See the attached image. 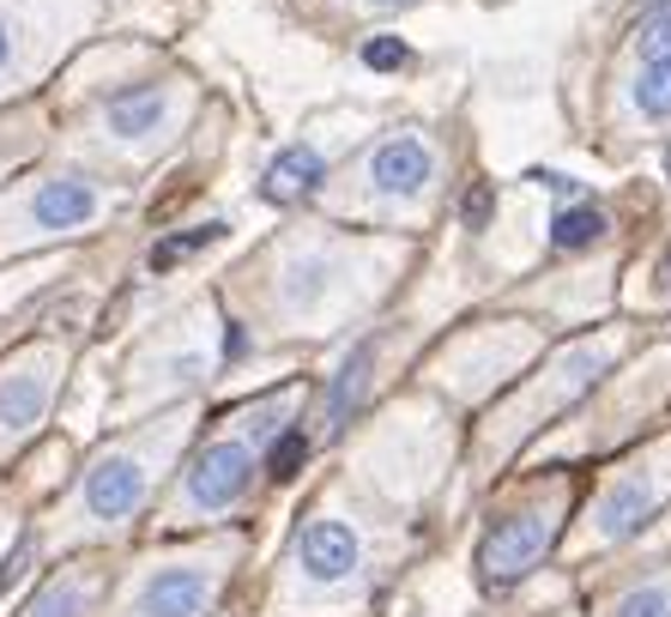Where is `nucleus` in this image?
<instances>
[{
    "mask_svg": "<svg viewBox=\"0 0 671 617\" xmlns=\"http://www.w3.org/2000/svg\"><path fill=\"white\" fill-rule=\"evenodd\" d=\"M411 266V242L399 230H333L303 224L297 237L278 242L266 273V309L290 333H345L369 309H382L399 273Z\"/></svg>",
    "mask_w": 671,
    "mask_h": 617,
    "instance_id": "nucleus-1",
    "label": "nucleus"
},
{
    "mask_svg": "<svg viewBox=\"0 0 671 617\" xmlns=\"http://www.w3.org/2000/svg\"><path fill=\"white\" fill-rule=\"evenodd\" d=\"M399 557H406V526L363 509L351 485L327 490L290 533L273 617H363Z\"/></svg>",
    "mask_w": 671,
    "mask_h": 617,
    "instance_id": "nucleus-2",
    "label": "nucleus"
},
{
    "mask_svg": "<svg viewBox=\"0 0 671 617\" xmlns=\"http://www.w3.org/2000/svg\"><path fill=\"white\" fill-rule=\"evenodd\" d=\"M635 340H642V333H635L630 321H606V328L568 333L563 345H544L496 400H484V418L472 424V448H466L472 485H490L508 460L527 454L532 436L551 430L611 364H623V357L635 352Z\"/></svg>",
    "mask_w": 671,
    "mask_h": 617,
    "instance_id": "nucleus-3",
    "label": "nucleus"
},
{
    "mask_svg": "<svg viewBox=\"0 0 671 617\" xmlns=\"http://www.w3.org/2000/svg\"><path fill=\"white\" fill-rule=\"evenodd\" d=\"M447 170H454V145H447L442 128H430V121H394L345 170H333L315 188V200L333 218L418 237V230L435 224V212L447 200Z\"/></svg>",
    "mask_w": 671,
    "mask_h": 617,
    "instance_id": "nucleus-4",
    "label": "nucleus"
},
{
    "mask_svg": "<svg viewBox=\"0 0 671 617\" xmlns=\"http://www.w3.org/2000/svg\"><path fill=\"white\" fill-rule=\"evenodd\" d=\"M460 460V424L454 406L435 394L411 388V394L387 400L369 430L351 448V485L375 497L394 521H418L435 497L447 490V473Z\"/></svg>",
    "mask_w": 671,
    "mask_h": 617,
    "instance_id": "nucleus-5",
    "label": "nucleus"
},
{
    "mask_svg": "<svg viewBox=\"0 0 671 617\" xmlns=\"http://www.w3.org/2000/svg\"><path fill=\"white\" fill-rule=\"evenodd\" d=\"M671 406V340H654L611 364L587 394L527 442V466H580V460L618 454V448L642 442L647 424H659Z\"/></svg>",
    "mask_w": 671,
    "mask_h": 617,
    "instance_id": "nucleus-6",
    "label": "nucleus"
},
{
    "mask_svg": "<svg viewBox=\"0 0 671 617\" xmlns=\"http://www.w3.org/2000/svg\"><path fill=\"white\" fill-rule=\"evenodd\" d=\"M303 412V388H285V394L261 400L237 418V430L212 436V442L194 448V460L182 466L176 478V497L164 509V526H194V521H224V514H237L242 502L254 497L266 473V448L285 424H297Z\"/></svg>",
    "mask_w": 671,
    "mask_h": 617,
    "instance_id": "nucleus-7",
    "label": "nucleus"
},
{
    "mask_svg": "<svg viewBox=\"0 0 671 617\" xmlns=\"http://www.w3.org/2000/svg\"><path fill=\"white\" fill-rule=\"evenodd\" d=\"M544 340H551V333H544L539 321L508 316V309L496 316V309H490V316H478V321L447 328L442 340L411 364V376H418V388L435 394L442 406L472 412V406H484V400H496L502 388L544 352Z\"/></svg>",
    "mask_w": 671,
    "mask_h": 617,
    "instance_id": "nucleus-8",
    "label": "nucleus"
},
{
    "mask_svg": "<svg viewBox=\"0 0 671 617\" xmlns=\"http://www.w3.org/2000/svg\"><path fill=\"white\" fill-rule=\"evenodd\" d=\"M568 509H575V478H568L563 466L532 473V478L502 490L496 509L484 514V533H478V551H472L478 588H490V593L527 588L544 557L563 545Z\"/></svg>",
    "mask_w": 671,
    "mask_h": 617,
    "instance_id": "nucleus-9",
    "label": "nucleus"
},
{
    "mask_svg": "<svg viewBox=\"0 0 671 617\" xmlns=\"http://www.w3.org/2000/svg\"><path fill=\"white\" fill-rule=\"evenodd\" d=\"M666 502H671V430H659L647 442H630V454H618L599 473L580 514L563 526V557L587 563V557L623 551L635 533H647V521Z\"/></svg>",
    "mask_w": 671,
    "mask_h": 617,
    "instance_id": "nucleus-10",
    "label": "nucleus"
},
{
    "mask_svg": "<svg viewBox=\"0 0 671 617\" xmlns=\"http://www.w3.org/2000/svg\"><path fill=\"white\" fill-rule=\"evenodd\" d=\"M176 442H182V418H164L145 436H133V442L104 448V454L80 473V485H73L67 533H121V526L152 502V490H158Z\"/></svg>",
    "mask_w": 671,
    "mask_h": 617,
    "instance_id": "nucleus-11",
    "label": "nucleus"
},
{
    "mask_svg": "<svg viewBox=\"0 0 671 617\" xmlns=\"http://www.w3.org/2000/svg\"><path fill=\"white\" fill-rule=\"evenodd\" d=\"M237 551H242L237 538H218V545H200V551L145 563L128 600H121V617H206L218 605L224 581H230Z\"/></svg>",
    "mask_w": 671,
    "mask_h": 617,
    "instance_id": "nucleus-12",
    "label": "nucleus"
},
{
    "mask_svg": "<svg viewBox=\"0 0 671 617\" xmlns=\"http://www.w3.org/2000/svg\"><path fill=\"white\" fill-rule=\"evenodd\" d=\"M611 302H618V261L599 254V261H575L563 273H539L527 285L502 290L496 309L539 321L544 333H580L592 328V316H606Z\"/></svg>",
    "mask_w": 671,
    "mask_h": 617,
    "instance_id": "nucleus-13",
    "label": "nucleus"
},
{
    "mask_svg": "<svg viewBox=\"0 0 671 617\" xmlns=\"http://www.w3.org/2000/svg\"><path fill=\"white\" fill-rule=\"evenodd\" d=\"M104 212H109V188L97 182V176H80V170L37 176L31 188H19V194L7 200V224H13L25 242L80 237V230H92Z\"/></svg>",
    "mask_w": 671,
    "mask_h": 617,
    "instance_id": "nucleus-14",
    "label": "nucleus"
},
{
    "mask_svg": "<svg viewBox=\"0 0 671 617\" xmlns=\"http://www.w3.org/2000/svg\"><path fill=\"white\" fill-rule=\"evenodd\" d=\"M188 116V92L182 85H128V92L97 104V133L121 152H152L176 133V121Z\"/></svg>",
    "mask_w": 671,
    "mask_h": 617,
    "instance_id": "nucleus-15",
    "label": "nucleus"
},
{
    "mask_svg": "<svg viewBox=\"0 0 671 617\" xmlns=\"http://www.w3.org/2000/svg\"><path fill=\"white\" fill-rule=\"evenodd\" d=\"M606 133L618 140H666L671 133V67L618 61L606 85Z\"/></svg>",
    "mask_w": 671,
    "mask_h": 617,
    "instance_id": "nucleus-16",
    "label": "nucleus"
},
{
    "mask_svg": "<svg viewBox=\"0 0 671 617\" xmlns=\"http://www.w3.org/2000/svg\"><path fill=\"white\" fill-rule=\"evenodd\" d=\"M55 388H61V352H25L0 369V448L25 442L49 418Z\"/></svg>",
    "mask_w": 671,
    "mask_h": 617,
    "instance_id": "nucleus-17",
    "label": "nucleus"
},
{
    "mask_svg": "<svg viewBox=\"0 0 671 617\" xmlns=\"http://www.w3.org/2000/svg\"><path fill=\"white\" fill-rule=\"evenodd\" d=\"M375 364H382V333H369V340H357L351 352H345V364L327 376V394H321L309 448L333 442V436H345V424H351V418H363L369 394H375Z\"/></svg>",
    "mask_w": 671,
    "mask_h": 617,
    "instance_id": "nucleus-18",
    "label": "nucleus"
},
{
    "mask_svg": "<svg viewBox=\"0 0 671 617\" xmlns=\"http://www.w3.org/2000/svg\"><path fill=\"white\" fill-rule=\"evenodd\" d=\"M327 182V152L321 145H285L261 176V194L273 206H297V200H315V188Z\"/></svg>",
    "mask_w": 671,
    "mask_h": 617,
    "instance_id": "nucleus-19",
    "label": "nucleus"
},
{
    "mask_svg": "<svg viewBox=\"0 0 671 617\" xmlns=\"http://www.w3.org/2000/svg\"><path fill=\"white\" fill-rule=\"evenodd\" d=\"M592 617H671V563H647L642 576H623Z\"/></svg>",
    "mask_w": 671,
    "mask_h": 617,
    "instance_id": "nucleus-20",
    "label": "nucleus"
},
{
    "mask_svg": "<svg viewBox=\"0 0 671 617\" xmlns=\"http://www.w3.org/2000/svg\"><path fill=\"white\" fill-rule=\"evenodd\" d=\"M104 600V569H61L55 581H43L37 600L25 605V617H92Z\"/></svg>",
    "mask_w": 671,
    "mask_h": 617,
    "instance_id": "nucleus-21",
    "label": "nucleus"
},
{
    "mask_svg": "<svg viewBox=\"0 0 671 617\" xmlns=\"http://www.w3.org/2000/svg\"><path fill=\"white\" fill-rule=\"evenodd\" d=\"M31 55H43V43L25 37V19H19L13 7H0V85H13Z\"/></svg>",
    "mask_w": 671,
    "mask_h": 617,
    "instance_id": "nucleus-22",
    "label": "nucleus"
},
{
    "mask_svg": "<svg viewBox=\"0 0 671 617\" xmlns=\"http://www.w3.org/2000/svg\"><path fill=\"white\" fill-rule=\"evenodd\" d=\"M599 230H606V218H599V212H556L551 218V249H592V242H599Z\"/></svg>",
    "mask_w": 671,
    "mask_h": 617,
    "instance_id": "nucleus-23",
    "label": "nucleus"
},
{
    "mask_svg": "<svg viewBox=\"0 0 671 617\" xmlns=\"http://www.w3.org/2000/svg\"><path fill=\"white\" fill-rule=\"evenodd\" d=\"M345 13L357 19H387V13H406V7H418V0H339Z\"/></svg>",
    "mask_w": 671,
    "mask_h": 617,
    "instance_id": "nucleus-24",
    "label": "nucleus"
},
{
    "mask_svg": "<svg viewBox=\"0 0 671 617\" xmlns=\"http://www.w3.org/2000/svg\"><path fill=\"white\" fill-rule=\"evenodd\" d=\"M630 545H635V557H642V551H671V514L654 526V533H635Z\"/></svg>",
    "mask_w": 671,
    "mask_h": 617,
    "instance_id": "nucleus-25",
    "label": "nucleus"
},
{
    "mask_svg": "<svg viewBox=\"0 0 671 617\" xmlns=\"http://www.w3.org/2000/svg\"><path fill=\"white\" fill-rule=\"evenodd\" d=\"M363 61L369 67H394V61H406V49H399V43H363Z\"/></svg>",
    "mask_w": 671,
    "mask_h": 617,
    "instance_id": "nucleus-26",
    "label": "nucleus"
},
{
    "mask_svg": "<svg viewBox=\"0 0 671 617\" xmlns=\"http://www.w3.org/2000/svg\"><path fill=\"white\" fill-rule=\"evenodd\" d=\"M447 617V612H442ZM454 617H484V612H478V605H460V612H454Z\"/></svg>",
    "mask_w": 671,
    "mask_h": 617,
    "instance_id": "nucleus-27",
    "label": "nucleus"
},
{
    "mask_svg": "<svg viewBox=\"0 0 671 617\" xmlns=\"http://www.w3.org/2000/svg\"><path fill=\"white\" fill-rule=\"evenodd\" d=\"M539 617H544V612H539ZM551 617H580V612H568V605H563V612H551Z\"/></svg>",
    "mask_w": 671,
    "mask_h": 617,
    "instance_id": "nucleus-28",
    "label": "nucleus"
},
{
    "mask_svg": "<svg viewBox=\"0 0 671 617\" xmlns=\"http://www.w3.org/2000/svg\"><path fill=\"white\" fill-rule=\"evenodd\" d=\"M666 170H671V152H666Z\"/></svg>",
    "mask_w": 671,
    "mask_h": 617,
    "instance_id": "nucleus-29",
    "label": "nucleus"
}]
</instances>
